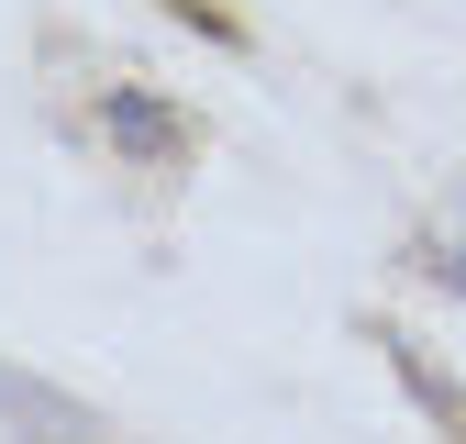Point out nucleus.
Instances as JSON below:
<instances>
[{
	"instance_id": "nucleus-2",
	"label": "nucleus",
	"mask_w": 466,
	"mask_h": 444,
	"mask_svg": "<svg viewBox=\"0 0 466 444\" xmlns=\"http://www.w3.org/2000/svg\"><path fill=\"white\" fill-rule=\"evenodd\" d=\"M422 267L444 278V289H466V200H455V222H444V234L422 245Z\"/></svg>"
},
{
	"instance_id": "nucleus-1",
	"label": "nucleus",
	"mask_w": 466,
	"mask_h": 444,
	"mask_svg": "<svg viewBox=\"0 0 466 444\" xmlns=\"http://www.w3.org/2000/svg\"><path fill=\"white\" fill-rule=\"evenodd\" d=\"M100 145L123 156V166H178V156H189V123H178L156 89H111V100H100Z\"/></svg>"
}]
</instances>
